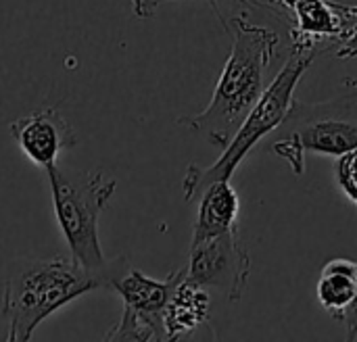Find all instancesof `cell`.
Here are the masks:
<instances>
[{
  "instance_id": "2",
  "label": "cell",
  "mask_w": 357,
  "mask_h": 342,
  "mask_svg": "<svg viewBox=\"0 0 357 342\" xmlns=\"http://www.w3.org/2000/svg\"><path fill=\"white\" fill-rule=\"evenodd\" d=\"M44 173L69 257L88 272L98 274L105 280V290H111L113 278L128 259L123 255L115 259L105 257L98 221L117 190V180L105 176L100 169H71L59 163L48 165Z\"/></svg>"
},
{
  "instance_id": "3",
  "label": "cell",
  "mask_w": 357,
  "mask_h": 342,
  "mask_svg": "<svg viewBox=\"0 0 357 342\" xmlns=\"http://www.w3.org/2000/svg\"><path fill=\"white\" fill-rule=\"evenodd\" d=\"M98 288H105V280L71 257L17 261L2 290L6 341H29L46 318Z\"/></svg>"
},
{
  "instance_id": "12",
  "label": "cell",
  "mask_w": 357,
  "mask_h": 342,
  "mask_svg": "<svg viewBox=\"0 0 357 342\" xmlns=\"http://www.w3.org/2000/svg\"><path fill=\"white\" fill-rule=\"evenodd\" d=\"M357 290V261L351 259H333L328 261L316 286L318 301L322 309L337 322H341L343 311L351 303Z\"/></svg>"
},
{
  "instance_id": "16",
  "label": "cell",
  "mask_w": 357,
  "mask_h": 342,
  "mask_svg": "<svg viewBox=\"0 0 357 342\" xmlns=\"http://www.w3.org/2000/svg\"><path fill=\"white\" fill-rule=\"evenodd\" d=\"M341 324H345L347 330V341H357V290L351 299V303L347 305V309L343 311Z\"/></svg>"
},
{
  "instance_id": "7",
  "label": "cell",
  "mask_w": 357,
  "mask_h": 342,
  "mask_svg": "<svg viewBox=\"0 0 357 342\" xmlns=\"http://www.w3.org/2000/svg\"><path fill=\"white\" fill-rule=\"evenodd\" d=\"M249 274L251 257L238 240V230L190 242L186 280L203 288H218L230 303H236L243 299Z\"/></svg>"
},
{
  "instance_id": "13",
  "label": "cell",
  "mask_w": 357,
  "mask_h": 342,
  "mask_svg": "<svg viewBox=\"0 0 357 342\" xmlns=\"http://www.w3.org/2000/svg\"><path fill=\"white\" fill-rule=\"evenodd\" d=\"M105 341H159V336L142 318L123 307L119 324L105 334Z\"/></svg>"
},
{
  "instance_id": "5",
  "label": "cell",
  "mask_w": 357,
  "mask_h": 342,
  "mask_svg": "<svg viewBox=\"0 0 357 342\" xmlns=\"http://www.w3.org/2000/svg\"><path fill=\"white\" fill-rule=\"evenodd\" d=\"M357 148V79H345L339 92L322 102L293 100L272 138L270 150L295 176L305 169V155L341 157Z\"/></svg>"
},
{
  "instance_id": "11",
  "label": "cell",
  "mask_w": 357,
  "mask_h": 342,
  "mask_svg": "<svg viewBox=\"0 0 357 342\" xmlns=\"http://www.w3.org/2000/svg\"><path fill=\"white\" fill-rule=\"evenodd\" d=\"M241 199L230 180L209 184L199 194V211L192 228V242H201L236 230Z\"/></svg>"
},
{
  "instance_id": "9",
  "label": "cell",
  "mask_w": 357,
  "mask_h": 342,
  "mask_svg": "<svg viewBox=\"0 0 357 342\" xmlns=\"http://www.w3.org/2000/svg\"><path fill=\"white\" fill-rule=\"evenodd\" d=\"M186 267L172 272L165 280H155L140 270L132 267L130 261L121 267V272L113 278L111 290L117 293L123 301V307L142 318L159 336V341H167L163 326V309L176 290V286L184 280Z\"/></svg>"
},
{
  "instance_id": "8",
  "label": "cell",
  "mask_w": 357,
  "mask_h": 342,
  "mask_svg": "<svg viewBox=\"0 0 357 342\" xmlns=\"http://www.w3.org/2000/svg\"><path fill=\"white\" fill-rule=\"evenodd\" d=\"M10 136L19 150L42 169L56 163L61 153L77 144L75 130L54 107H44L15 119Z\"/></svg>"
},
{
  "instance_id": "17",
  "label": "cell",
  "mask_w": 357,
  "mask_h": 342,
  "mask_svg": "<svg viewBox=\"0 0 357 342\" xmlns=\"http://www.w3.org/2000/svg\"><path fill=\"white\" fill-rule=\"evenodd\" d=\"M335 56L337 59H343V61H347V59H357V29L343 42V44H339L337 48H335Z\"/></svg>"
},
{
  "instance_id": "1",
  "label": "cell",
  "mask_w": 357,
  "mask_h": 342,
  "mask_svg": "<svg viewBox=\"0 0 357 342\" xmlns=\"http://www.w3.org/2000/svg\"><path fill=\"white\" fill-rule=\"evenodd\" d=\"M222 25L232 38V50L213 96L201 113L180 117L178 123L224 148L259 100L264 73L276 56L280 36L266 25L251 23L243 13L224 17Z\"/></svg>"
},
{
  "instance_id": "14",
  "label": "cell",
  "mask_w": 357,
  "mask_h": 342,
  "mask_svg": "<svg viewBox=\"0 0 357 342\" xmlns=\"http://www.w3.org/2000/svg\"><path fill=\"white\" fill-rule=\"evenodd\" d=\"M335 178L343 194L357 205V148L337 157L335 165Z\"/></svg>"
},
{
  "instance_id": "6",
  "label": "cell",
  "mask_w": 357,
  "mask_h": 342,
  "mask_svg": "<svg viewBox=\"0 0 357 342\" xmlns=\"http://www.w3.org/2000/svg\"><path fill=\"white\" fill-rule=\"evenodd\" d=\"M274 17L291 21V46L333 50L357 29V4L333 0H272Z\"/></svg>"
},
{
  "instance_id": "4",
  "label": "cell",
  "mask_w": 357,
  "mask_h": 342,
  "mask_svg": "<svg viewBox=\"0 0 357 342\" xmlns=\"http://www.w3.org/2000/svg\"><path fill=\"white\" fill-rule=\"evenodd\" d=\"M318 50L314 48H299L291 46L289 48V59L282 65V69L276 73V77L270 81L268 88H264L259 100L255 107L249 111L241 127L236 130L234 138L224 146L220 159L211 163L209 167H199V165H188L184 180H182V190H184V201L192 203L199 199V194L213 182L220 180H232L236 167L245 161V157L255 148L266 136L274 134L278 125L284 121L291 104H293V94L305 71L312 67Z\"/></svg>"
},
{
  "instance_id": "15",
  "label": "cell",
  "mask_w": 357,
  "mask_h": 342,
  "mask_svg": "<svg viewBox=\"0 0 357 342\" xmlns=\"http://www.w3.org/2000/svg\"><path fill=\"white\" fill-rule=\"evenodd\" d=\"M128 2H130V6H132V10H134V15H136V17H140V19H149V17H153V15H155V10H157L161 4H165V2H178V0H128ZM207 2L211 4V8H213L218 15L222 13V8H224V6H226V8L259 6V0H207Z\"/></svg>"
},
{
  "instance_id": "10",
  "label": "cell",
  "mask_w": 357,
  "mask_h": 342,
  "mask_svg": "<svg viewBox=\"0 0 357 342\" xmlns=\"http://www.w3.org/2000/svg\"><path fill=\"white\" fill-rule=\"evenodd\" d=\"M211 316V297L207 288L186 280L176 286L165 309H163V326L167 341H182L195 334L201 326L209 324Z\"/></svg>"
}]
</instances>
